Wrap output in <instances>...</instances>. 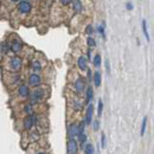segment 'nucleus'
<instances>
[{
	"instance_id": "10",
	"label": "nucleus",
	"mask_w": 154,
	"mask_h": 154,
	"mask_svg": "<svg viewBox=\"0 0 154 154\" xmlns=\"http://www.w3.org/2000/svg\"><path fill=\"white\" fill-rule=\"evenodd\" d=\"M68 134H69V138L71 139H75L80 134V128H78V124L77 123H70L69 124V128H68Z\"/></svg>"
},
{
	"instance_id": "9",
	"label": "nucleus",
	"mask_w": 154,
	"mask_h": 154,
	"mask_svg": "<svg viewBox=\"0 0 154 154\" xmlns=\"http://www.w3.org/2000/svg\"><path fill=\"white\" fill-rule=\"evenodd\" d=\"M10 50L13 54H19L23 50V43L19 39H17V38H14V39H12V42L10 43Z\"/></svg>"
},
{
	"instance_id": "14",
	"label": "nucleus",
	"mask_w": 154,
	"mask_h": 154,
	"mask_svg": "<svg viewBox=\"0 0 154 154\" xmlns=\"http://www.w3.org/2000/svg\"><path fill=\"white\" fill-rule=\"evenodd\" d=\"M93 98H94V89H93V87L89 85L85 89V103L89 104L93 101Z\"/></svg>"
},
{
	"instance_id": "8",
	"label": "nucleus",
	"mask_w": 154,
	"mask_h": 154,
	"mask_svg": "<svg viewBox=\"0 0 154 154\" xmlns=\"http://www.w3.org/2000/svg\"><path fill=\"white\" fill-rule=\"evenodd\" d=\"M93 116H94V106H93V103H89L88 107H87V110H85V119H84L85 126L91 124Z\"/></svg>"
},
{
	"instance_id": "13",
	"label": "nucleus",
	"mask_w": 154,
	"mask_h": 154,
	"mask_svg": "<svg viewBox=\"0 0 154 154\" xmlns=\"http://www.w3.org/2000/svg\"><path fill=\"white\" fill-rule=\"evenodd\" d=\"M77 67L81 71H87L88 69V59L84 56H80L77 59Z\"/></svg>"
},
{
	"instance_id": "24",
	"label": "nucleus",
	"mask_w": 154,
	"mask_h": 154,
	"mask_svg": "<svg viewBox=\"0 0 154 154\" xmlns=\"http://www.w3.org/2000/svg\"><path fill=\"white\" fill-rule=\"evenodd\" d=\"M147 116H145L144 118V120H142V124H141V135H145V133H146V127H147Z\"/></svg>"
},
{
	"instance_id": "5",
	"label": "nucleus",
	"mask_w": 154,
	"mask_h": 154,
	"mask_svg": "<svg viewBox=\"0 0 154 154\" xmlns=\"http://www.w3.org/2000/svg\"><path fill=\"white\" fill-rule=\"evenodd\" d=\"M74 87H75V91H76V94L81 95L82 93H84V91H85V89H87L85 80L83 78V77H78V78H77V80L75 81Z\"/></svg>"
},
{
	"instance_id": "22",
	"label": "nucleus",
	"mask_w": 154,
	"mask_h": 154,
	"mask_svg": "<svg viewBox=\"0 0 154 154\" xmlns=\"http://www.w3.org/2000/svg\"><path fill=\"white\" fill-rule=\"evenodd\" d=\"M87 44H88L89 47H95V46H96V41L91 36H89V37L87 38Z\"/></svg>"
},
{
	"instance_id": "18",
	"label": "nucleus",
	"mask_w": 154,
	"mask_h": 154,
	"mask_svg": "<svg viewBox=\"0 0 154 154\" xmlns=\"http://www.w3.org/2000/svg\"><path fill=\"white\" fill-rule=\"evenodd\" d=\"M0 50H1V52L5 55V54H7L8 51H10V42H3L1 44H0Z\"/></svg>"
},
{
	"instance_id": "23",
	"label": "nucleus",
	"mask_w": 154,
	"mask_h": 154,
	"mask_svg": "<svg viewBox=\"0 0 154 154\" xmlns=\"http://www.w3.org/2000/svg\"><path fill=\"white\" fill-rule=\"evenodd\" d=\"M78 139H80V144H81V147L83 148L85 142H87V135L85 133H82V134H78Z\"/></svg>"
},
{
	"instance_id": "28",
	"label": "nucleus",
	"mask_w": 154,
	"mask_h": 154,
	"mask_svg": "<svg viewBox=\"0 0 154 154\" xmlns=\"http://www.w3.org/2000/svg\"><path fill=\"white\" fill-rule=\"evenodd\" d=\"M101 147L104 148L106 147V134L102 133V136H101Z\"/></svg>"
},
{
	"instance_id": "30",
	"label": "nucleus",
	"mask_w": 154,
	"mask_h": 154,
	"mask_svg": "<svg viewBox=\"0 0 154 154\" xmlns=\"http://www.w3.org/2000/svg\"><path fill=\"white\" fill-rule=\"evenodd\" d=\"M71 1H72V0H59V3H60L63 6H68V5H70Z\"/></svg>"
},
{
	"instance_id": "34",
	"label": "nucleus",
	"mask_w": 154,
	"mask_h": 154,
	"mask_svg": "<svg viewBox=\"0 0 154 154\" xmlns=\"http://www.w3.org/2000/svg\"><path fill=\"white\" fill-rule=\"evenodd\" d=\"M87 59H91V50L90 49L88 50V58Z\"/></svg>"
},
{
	"instance_id": "26",
	"label": "nucleus",
	"mask_w": 154,
	"mask_h": 154,
	"mask_svg": "<svg viewBox=\"0 0 154 154\" xmlns=\"http://www.w3.org/2000/svg\"><path fill=\"white\" fill-rule=\"evenodd\" d=\"M24 111L28 115L33 114V107H32V104H31V103H30V104H25V107H24Z\"/></svg>"
},
{
	"instance_id": "2",
	"label": "nucleus",
	"mask_w": 154,
	"mask_h": 154,
	"mask_svg": "<svg viewBox=\"0 0 154 154\" xmlns=\"http://www.w3.org/2000/svg\"><path fill=\"white\" fill-rule=\"evenodd\" d=\"M30 101H31V104H36V103H41V102L44 100V90L41 88L34 89L32 93H30L29 96Z\"/></svg>"
},
{
	"instance_id": "4",
	"label": "nucleus",
	"mask_w": 154,
	"mask_h": 154,
	"mask_svg": "<svg viewBox=\"0 0 154 154\" xmlns=\"http://www.w3.org/2000/svg\"><path fill=\"white\" fill-rule=\"evenodd\" d=\"M37 116L34 114H30L28 115L26 118L24 119V122H23V126H24V129L25 131H31L32 129V127L37 123Z\"/></svg>"
},
{
	"instance_id": "11",
	"label": "nucleus",
	"mask_w": 154,
	"mask_h": 154,
	"mask_svg": "<svg viewBox=\"0 0 154 154\" xmlns=\"http://www.w3.org/2000/svg\"><path fill=\"white\" fill-rule=\"evenodd\" d=\"M30 88H29V85L28 84H20L19 85V88H18V95H19V97H21V98H29V96H30Z\"/></svg>"
},
{
	"instance_id": "6",
	"label": "nucleus",
	"mask_w": 154,
	"mask_h": 154,
	"mask_svg": "<svg viewBox=\"0 0 154 154\" xmlns=\"http://www.w3.org/2000/svg\"><path fill=\"white\" fill-rule=\"evenodd\" d=\"M67 153L68 154H77L78 153V144L75 139L69 138L68 144H67Z\"/></svg>"
},
{
	"instance_id": "31",
	"label": "nucleus",
	"mask_w": 154,
	"mask_h": 154,
	"mask_svg": "<svg viewBox=\"0 0 154 154\" xmlns=\"http://www.w3.org/2000/svg\"><path fill=\"white\" fill-rule=\"evenodd\" d=\"M104 65H106V70H107V72L110 74V65H109V60H108V59H106Z\"/></svg>"
},
{
	"instance_id": "33",
	"label": "nucleus",
	"mask_w": 154,
	"mask_h": 154,
	"mask_svg": "<svg viewBox=\"0 0 154 154\" xmlns=\"http://www.w3.org/2000/svg\"><path fill=\"white\" fill-rule=\"evenodd\" d=\"M87 71H88V78H89V81H91V70L90 69H87Z\"/></svg>"
},
{
	"instance_id": "25",
	"label": "nucleus",
	"mask_w": 154,
	"mask_h": 154,
	"mask_svg": "<svg viewBox=\"0 0 154 154\" xmlns=\"http://www.w3.org/2000/svg\"><path fill=\"white\" fill-rule=\"evenodd\" d=\"M102 111H103V101L98 100V104H97V115H98V118L102 115Z\"/></svg>"
},
{
	"instance_id": "16",
	"label": "nucleus",
	"mask_w": 154,
	"mask_h": 154,
	"mask_svg": "<svg viewBox=\"0 0 154 154\" xmlns=\"http://www.w3.org/2000/svg\"><path fill=\"white\" fill-rule=\"evenodd\" d=\"M31 68H32L33 72H39V71H42L43 65H42V63L38 59H33L32 63H31Z\"/></svg>"
},
{
	"instance_id": "1",
	"label": "nucleus",
	"mask_w": 154,
	"mask_h": 154,
	"mask_svg": "<svg viewBox=\"0 0 154 154\" xmlns=\"http://www.w3.org/2000/svg\"><path fill=\"white\" fill-rule=\"evenodd\" d=\"M17 11L21 16H28L32 12V4L30 0H20L17 5Z\"/></svg>"
},
{
	"instance_id": "3",
	"label": "nucleus",
	"mask_w": 154,
	"mask_h": 154,
	"mask_svg": "<svg viewBox=\"0 0 154 154\" xmlns=\"http://www.w3.org/2000/svg\"><path fill=\"white\" fill-rule=\"evenodd\" d=\"M8 65H10V69L12 71H19L23 67V59L19 57V56H13V57H11L10 60H8Z\"/></svg>"
},
{
	"instance_id": "12",
	"label": "nucleus",
	"mask_w": 154,
	"mask_h": 154,
	"mask_svg": "<svg viewBox=\"0 0 154 154\" xmlns=\"http://www.w3.org/2000/svg\"><path fill=\"white\" fill-rule=\"evenodd\" d=\"M70 5H71V8H72V11L75 12V13L80 14L83 12L84 6H83V3L81 1V0H72Z\"/></svg>"
},
{
	"instance_id": "20",
	"label": "nucleus",
	"mask_w": 154,
	"mask_h": 154,
	"mask_svg": "<svg viewBox=\"0 0 154 154\" xmlns=\"http://www.w3.org/2000/svg\"><path fill=\"white\" fill-rule=\"evenodd\" d=\"M142 31H144V34H145L146 41L149 42V34H148V29H147V21H146L145 19L142 20Z\"/></svg>"
},
{
	"instance_id": "29",
	"label": "nucleus",
	"mask_w": 154,
	"mask_h": 154,
	"mask_svg": "<svg viewBox=\"0 0 154 154\" xmlns=\"http://www.w3.org/2000/svg\"><path fill=\"white\" fill-rule=\"evenodd\" d=\"M98 128H100V121L98 120L93 121V129L96 132V131H98Z\"/></svg>"
},
{
	"instance_id": "27",
	"label": "nucleus",
	"mask_w": 154,
	"mask_h": 154,
	"mask_svg": "<svg viewBox=\"0 0 154 154\" xmlns=\"http://www.w3.org/2000/svg\"><path fill=\"white\" fill-rule=\"evenodd\" d=\"M85 33H87L88 36H93V33H94V28H93L91 24H89L88 26L85 28Z\"/></svg>"
},
{
	"instance_id": "32",
	"label": "nucleus",
	"mask_w": 154,
	"mask_h": 154,
	"mask_svg": "<svg viewBox=\"0 0 154 154\" xmlns=\"http://www.w3.org/2000/svg\"><path fill=\"white\" fill-rule=\"evenodd\" d=\"M126 8H127L128 11H132V10H133V5H132V3H127V4H126Z\"/></svg>"
},
{
	"instance_id": "19",
	"label": "nucleus",
	"mask_w": 154,
	"mask_h": 154,
	"mask_svg": "<svg viewBox=\"0 0 154 154\" xmlns=\"http://www.w3.org/2000/svg\"><path fill=\"white\" fill-rule=\"evenodd\" d=\"M101 62H102V58H101V55H95L94 58H93V64L95 68H100L101 67Z\"/></svg>"
},
{
	"instance_id": "15",
	"label": "nucleus",
	"mask_w": 154,
	"mask_h": 154,
	"mask_svg": "<svg viewBox=\"0 0 154 154\" xmlns=\"http://www.w3.org/2000/svg\"><path fill=\"white\" fill-rule=\"evenodd\" d=\"M93 81H94V85L96 88L101 87V82H102V75L100 71H95L93 75Z\"/></svg>"
},
{
	"instance_id": "35",
	"label": "nucleus",
	"mask_w": 154,
	"mask_h": 154,
	"mask_svg": "<svg viewBox=\"0 0 154 154\" xmlns=\"http://www.w3.org/2000/svg\"><path fill=\"white\" fill-rule=\"evenodd\" d=\"M10 1H11V3H13V4H16V3H19L20 0H10Z\"/></svg>"
},
{
	"instance_id": "36",
	"label": "nucleus",
	"mask_w": 154,
	"mask_h": 154,
	"mask_svg": "<svg viewBox=\"0 0 154 154\" xmlns=\"http://www.w3.org/2000/svg\"><path fill=\"white\" fill-rule=\"evenodd\" d=\"M38 154H45L44 152H39V153H38Z\"/></svg>"
},
{
	"instance_id": "17",
	"label": "nucleus",
	"mask_w": 154,
	"mask_h": 154,
	"mask_svg": "<svg viewBox=\"0 0 154 154\" xmlns=\"http://www.w3.org/2000/svg\"><path fill=\"white\" fill-rule=\"evenodd\" d=\"M83 149H84V153H85V154H95V148H94V146H93L91 144L84 145Z\"/></svg>"
},
{
	"instance_id": "7",
	"label": "nucleus",
	"mask_w": 154,
	"mask_h": 154,
	"mask_svg": "<svg viewBox=\"0 0 154 154\" xmlns=\"http://www.w3.org/2000/svg\"><path fill=\"white\" fill-rule=\"evenodd\" d=\"M29 84L33 88H38L42 85V77L38 75L37 72H32L29 76Z\"/></svg>"
},
{
	"instance_id": "21",
	"label": "nucleus",
	"mask_w": 154,
	"mask_h": 154,
	"mask_svg": "<svg viewBox=\"0 0 154 154\" xmlns=\"http://www.w3.org/2000/svg\"><path fill=\"white\" fill-rule=\"evenodd\" d=\"M97 31H98V33L102 36V38H103V39H106V25H104V23L101 24L100 26L97 28Z\"/></svg>"
}]
</instances>
